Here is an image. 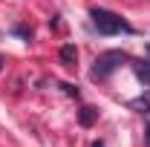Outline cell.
Instances as JSON below:
<instances>
[{
	"instance_id": "obj_10",
	"label": "cell",
	"mask_w": 150,
	"mask_h": 147,
	"mask_svg": "<svg viewBox=\"0 0 150 147\" xmlns=\"http://www.w3.org/2000/svg\"><path fill=\"white\" fill-rule=\"evenodd\" d=\"M0 64H3V58H0Z\"/></svg>"
},
{
	"instance_id": "obj_8",
	"label": "cell",
	"mask_w": 150,
	"mask_h": 147,
	"mask_svg": "<svg viewBox=\"0 0 150 147\" xmlns=\"http://www.w3.org/2000/svg\"><path fill=\"white\" fill-rule=\"evenodd\" d=\"M144 139H147V147H150V124H147V130H144Z\"/></svg>"
},
{
	"instance_id": "obj_7",
	"label": "cell",
	"mask_w": 150,
	"mask_h": 147,
	"mask_svg": "<svg viewBox=\"0 0 150 147\" xmlns=\"http://www.w3.org/2000/svg\"><path fill=\"white\" fill-rule=\"evenodd\" d=\"M61 87H64V90H67V95H75V98H78V90H75L72 84H61Z\"/></svg>"
},
{
	"instance_id": "obj_9",
	"label": "cell",
	"mask_w": 150,
	"mask_h": 147,
	"mask_svg": "<svg viewBox=\"0 0 150 147\" xmlns=\"http://www.w3.org/2000/svg\"><path fill=\"white\" fill-rule=\"evenodd\" d=\"M93 147H104V144H101V141H95V144H93Z\"/></svg>"
},
{
	"instance_id": "obj_5",
	"label": "cell",
	"mask_w": 150,
	"mask_h": 147,
	"mask_svg": "<svg viewBox=\"0 0 150 147\" xmlns=\"http://www.w3.org/2000/svg\"><path fill=\"white\" fill-rule=\"evenodd\" d=\"M133 72L139 75V81H144V87H150V61H139V64H133Z\"/></svg>"
},
{
	"instance_id": "obj_1",
	"label": "cell",
	"mask_w": 150,
	"mask_h": 147,
	"mask_svg": "<svg viewBox=\"0 0 150 147\" xmlns=\"http://www.w3.org/2000/svg\"><path fill=\"white\" fill-rule=\"evenodd\" d=\"M90 18H93V26L101 32V35L130 32V23H127L124 18H118L115 12H110V9H93V12H90Z\"/></svg>"
},
{
	"instance_id": "obj_4",
	"label": "cell",
	"mask_w": 150,
	"mask_h": 147,
	"mask_svg": "<svg viewBox=\"0 0 150 147\" xmlns=\"http://www.w3.org/2000/svg\"><path fill=\"white\" fill-rule=\"evenodd\" d=\"M58 55H61V64H64V66H75L78 49H75L72 43H67V46H61V52H58Z\"/></svg>"
},
{
	"instance_id": "obj_3",
	"label": "cell",
	"mask_w": 150,
	"mask_h": 147,
	"mask_svg": "<svg viewBox=\"0 0 150 147\" xmlns=\"http://www.w3.org/2000/svg\"><path fill=\"white\" fill-rule=\"evenodd\" d=\"M95 118H98V110H95V107H81V112H78V121H81V127H93Z\"/></svg>"
},
{
	"instance_id": "obj_6",
	"label": "cell",
	"mask_w": 150,
	"mask_h": 147,
	"mask_svg": "<svg viewBox=\"0 0 150 147\" xmlns=\"http://www.w3.org/2000/svg\"><path fill=\"white\" fill-rule=\"evenodd\" d=\"M130 107H133L136 112H150V92H142L139 98H133Z\"/></svg>"
},
{
	"instance_id": "obj_2",
	"label": "cell",
	"mask_w": 150,
	"mask_h": 147,
	"mask_svg": "<svg viewBox=\"0 0 150 147\" xmlns=\"http://www.w3.org/2000/svg\"><path fill=\"white\" fill-rule=\"evenodd\" d=\"M130 58H127V52H118V49H112V52H104V55L95 58V66H93V78H107L110 72H115L121 64H127Z\"/></svg>"
}]
</instances>
